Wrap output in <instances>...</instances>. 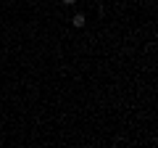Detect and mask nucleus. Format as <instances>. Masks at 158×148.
<instances>
[{
    "instance_id": "obj_2",
    "label": "nucleus",
    "mask_w": 158,
    "mask_h": 148,
    "mask_svg": "<svg viewBox=\"0 0 158 148\" xmlns=\"http://www.w3.org/2000/svg\"><path fill=\"white\" fill-rule=\"evenodd\" d=\"M63 3H66V6H71V3H77V0H63Z\"/></svg>"
},
{
    "instance_id": "obj_1",
    "label": "nucleus",
    "mask_w": 158,
    "mask_h": 148,
    "mask_svg": "<svg viewBox=\"0 0 158 148\" xmlns=\"http://www.w3.org/2000/svg\"><path fill=\"white\" fill-rule=\"evenodd\" d=\"M71 24H74V27H85V16H82V13H77V16L71 19Z\"/></svg>"
}]
</instances>
